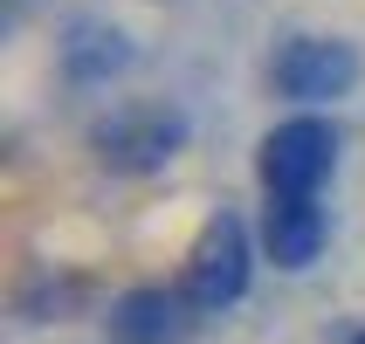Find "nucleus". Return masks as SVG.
I'll use <instances>...</instances> for the list:
<instances>
[{
    "label": "nucleus",
    "instance_id": "obj_1",
    "mask_svg": "<svg viewBox=\"0 0 365 344\" xmlns=\"http://www.w3.org/2000/svg\"><path fill=\"white\" fill-rule=\"evenodd\" d=\"M90 152L103 172H124V179L165 172L186 152V110L180 103H118L90 124Z\"/></svg>",
    "mask_w": 365,
    "mask_h": 344
},
{
    "label": "nucleus",
    "instance_id": "obj_2",
    "mask_svg": "<svg viewBox=\"0 0 365 344\" xmlns=\"http://www.w3.org/2000/svg\"><path fill=\"white\" fill-rule=\"evenodd\" d=\"M359 76H365V56L345 35H283L269 56V90L297 110H324V103L351 97Z\"/></svg>",
    "mask_w": 365,
    "mask_h": 344
},
{
    "label": "nucleus",
    "instance_id": "obj_3",
    "mask_svg": "<svg viewBox=\"0 0 365 344\" xmlns=\"http://www.w3.org/2000/svg\"><path fill=\"white\" fill-rule=\"evenodd\" d=\"M338 124L324 110H297V118L269 124V138L255 145V179L262 193H324V179L338 172Z\"/></svg>",
    "mask_w": 365,
    "mask_h": 344
},
{
    "label": "nucleus",
    "instance_id": "obj_4",
    "mask_svg": "<svg viewBox=\"0 0 365 344\" xmlns=\"http://www.w3.org/2000/svg\"><path fill=\"white\" fill-rule=\"evenodd\" d=\"M248 276H255V241H248V221L242 214H214V221L193 234L186 248V269H180V289L214 317V310H235L248 296Z\"/></svg>",
    "mask_w": 365,
    "mask_h": 344
},
{
    "label": "nucleus",
    "instance_id": "obj_5",
    "mask_svg": "<svg viewBox=\"0 0 365 344\" xmlns=\"http://www.w3.org/2000/svg\"><path fill=\"white\" fill-rule=\"evenodd\" d=\"M200 317L207 310L180 283H138V289H124V296H110L103 330H110V344H186L200 330Z\"/></svg>",
    "mask_w": 365,
    "mask_h": 344
},
{
    "label": "nucleus",
    "instance_id": "obj_6",
    "mask_svg": "<svg viewBox=\"0 0 365 344\" xmlns=\"http://www.w3.org/2000/svg\"><path fill=\"white\" fill-rule=\"evenodd\" d=\"M331 241V214L317 193H269L262 200V255L276 269H310Z\"/></svg>",
    "mask_w": 365,
    "mask_h": 344
},
{
    "label": "nucleus",
    "instance_id": "obj_7",
    "mask_svg": "<svg viewBox=\"0 0 365 344\" xmlns=\"http://www.w3.org/2000/svg\"><path fill=\"white\" fill-rule=\"evenodd\" d=\"M56 56H62V76L76 83V90H103L110 76L131 69V35L110 28V21H69L62 41H56Z\"/></svg>",
    "mask_w": 365,
    "mask_h": 344
},
{
    "label": "nucleus",
    "instance_id": "obj_8",
    "mask_svg": "<svg viewBox=\"0 0 365 344\" xmlns=\"http://www.w3.org/2000/svg\"><path fill=\"white\" fill-rule=\"evenodd\" d=\"M76 303H83V283H48V276L21 283V317L28 324H62Z\"/></svg>",
    "mask_w": 365,
    "mask_h": 344
},
{
    "label": "nucleus",
    "instance_id": "obj_9",
    "mask_svg": "<svg viewBox=\"0 0 365 344\" xmlns=\"http://www.w3.org/2000/svg\"><path fill=\"white\" fill-rule=\"evenodd\" d=\"M351 344H365V330H359V338H351Z\"/></svg>",
    "mask_w": 365,
    "mask_h": 344
}]
</instances>
